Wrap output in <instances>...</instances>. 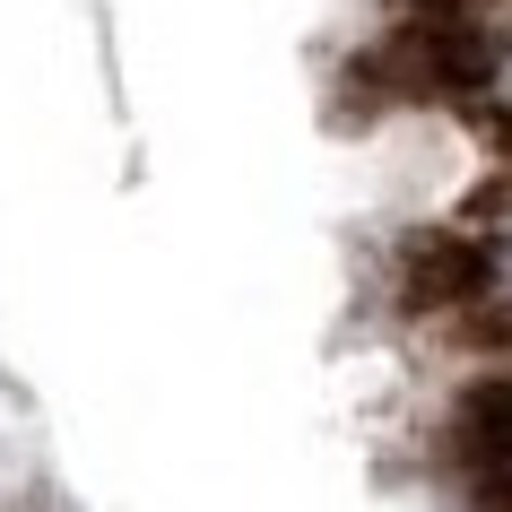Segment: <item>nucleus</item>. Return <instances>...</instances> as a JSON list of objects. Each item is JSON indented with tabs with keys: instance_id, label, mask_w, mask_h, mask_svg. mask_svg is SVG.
Masks as SVG:
<instances>
[{
	"instance_id": "f257e3e1",
	"label": "nucleus",
	"mask_w": 512,
	"mask_h": 512,
	"mask_svg": "<svg viewBox=\"0 0 512 512\" xmlns=\"http://www.w3.org/2000/svg\"><path fill=\"white\" fill-rule=\"evenodd\" d=\"M478 139L460 131V122H443V113H391L365 148H356V183H365V200L391 217H434L452 209L460 191L478 183Z\"/></svg>"
}]
</instances>
